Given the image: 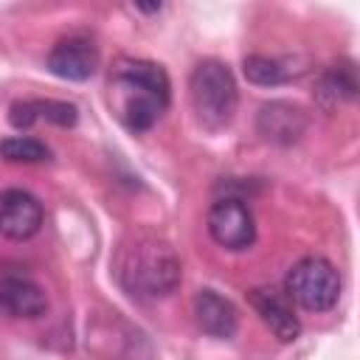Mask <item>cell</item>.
<instances>
[{
    "label": "cell",
    "instance_id": "9a60e30c",
    "mask_svg": "<svg viewBox=\"0 0 360 360\" xmlns=\"http://www.w3.org/2000/svg\"><path fill=\"white\" fill-rule=\"evenodd\" d=\"M0 158H6L11 163H42L51 158V149L37 138L14 135V138L0 141Z\"/></svg>",
    "mask_w": 360,
    "mask_h": 360
},
{
    "label": "cell",
    "instance_id": "8fae6325",
    "mask_svg": "<svg viewBox=\"0 0 360 360\" xmlns=\"http://www.w3.org/2000/svg\"><path fill=\"white\" fill-rule=\"evenodd\" d=\"M194 318L197 326L217 340H228L239 329V312L233 301L219 295L217 290H200L194 295Z\"/></svg>",
    "mask_w": 360,
    "mask_h": 360
},
{
    "label": "cell",
    "instance_id": "7a4b0ae2",
    "mask_svg": "<svg viewBox=\"0 0 360 360\" xmlns=\"http://www.w3.org/2000/svg\"><path fill=\"white\" fill-rule=\"evenodd\" d=\"M115 276L132 298L155 301L174 292L183 276V264L169 239L155 231H135L118 245Z\"/></svg>",
    "mask_w": 360,
    "mask_h": 360
},
{
    "label": "cell",
    "instance_id": "30bf717a",
    "mask_svg": "<svg viewBox=\"0 0 360 360\" xmlns=\"http://www.w3.org/2000/svg\"><path fill=\"white\" fill-rule=\"evenodd\" d=\"M250 307L256 309V315L262 318V323L281 343H290V340L298 338L301 321H298L295 309L290 307V298H284L281 292H276L270 287H256V290H250Z\"/></svg>",
    "mask_w": 360,
    "mask_h": 360
},
{
    "label": "cell",
    "instance_id": "5bb4252c",
    "mask_svg": "<svg viewBox=\"0 0 360 360\" xmlns=\"http://www.w3.org/2000/svg\"><path fill=\"white\" fill-rule=\"evenodd\" d=\"M357 96V70L352 62H338L326 68L315 84V98L323 110H335L340 104L354 101Z\"/></svg>",
    "mask_w": 360,
    "mask_h": 360
},
{
    "label": "cell",
    "instance_id": "4fadbf2b",
    "mask_svg": "<svg viewBox=\"0 0 360 360\" xmlns=\"http://www.w3.org/2000/svg\"><path fill=\"white\" fill-rule=\"evenodd\" d=\"M248 82L253 84H262V87H276V84H287L298 76H304L309 70V65L298 56H262V53H253V56H245V65H242Z\"/></svg>",
    "mask_w": 360,
    "mask_h": 360
},
{
    "label": "cell",
    "instance_id": "7c38bea8",
    "mask_svg": "<svg viewBox=\"0 0 360 360\" xmlns=\"http://www.w3.org/2000/svg\"><path fill=\"white\" fill-rule=\"evenodd\" d=\"M8 121L14 129H28L37 121H48L56 127H73L79 121V110L76 104L59 101V98H25L8 107Z\"/></svg>",
    "mask_w": 360,
    "mask_h": 360
},
{
    "label": "cell",
    "instance_id": "6da1fadb",
    "mask_svg": "<svg viewBox=\"0 0 360 360\" xmlns=\"http://www.w3.org/2000/svg\"><path fill=\"white\" fill-rule=\"evenodd\" d=\"M110 107L129 132L152 129L169 110L172 84L163 65L149 59H118L110 70Z\"/></svg>",
    "mask_w": 360,
    "mask_h": 360
},
{
    "label": "cell",
    "instance_id": "8992f818",
    "mask_svg": "<svg viewBox=\"0 0 360 360\" xmlns=\"http://www.w3.org/2000/svg\"><path fill=\"white\" fill-rule=\"evenodd\" d=\"M45 222L42 202L22 188H6L0 194V233L14 242H25L39 233Z\"/></svg>",
    "mask_w": 360,
    "mask_h": 360
},
{
    "label": "cell",
    "instance_id": "9c48e42d",
    "mask_svg": "<svg viewBox=\"0 0 360 360\" xmlns=\"http://www.w3.org/2000/svg\"><path fill=\"white\" fill-rule=\"evenodd\" d=\"M0 312L11 318H28V321L42 318L48 312V295L34 278L3 273L0 276Z\"/></svg>",
    "mask_w": 360,
    "mask_h": 360
},
{
    "label": "cell",
    "instance_id": "3957f363",
    "mask_svg": "<svg viewBox=\"0 0 360 360\" xmlns=\"http://www.w3.org/2000/svg\"><path fill=\"white\" fill-rule=\"evenodd\" d=\"M188 98L197 124L205 132H222L239 104V87L233 70L219 59H202L188 76Z\"/></svg>",
    "mask_w": 360,
    "mask_h": 360
},
{
    "label": "cell",
    "instance_id": "5b68a950",
    "mask_svg": "<svg viewBox=\"0 0 360 360\" xmlns=\"http://www.w3.org/2000/svg\"><path fill=\"white\" fill-rule=\"evenodd\" d=\"M208 233L225 250H248L256 242L253 211L239 197H219L208 208Z\"/></svg>",
    "mask_w": 360,
    "mask_h": 360
},
{
    "label": "cell",
    "instance_id": "52a82bcc",
    "mask_svg": "<svg viewBox=\"0 0 360 360\" xmlns=\"http://www.w3.org/2000/svg\"><path fill=\"white\" fill-rule=\"evenodd\" d=\"M98 45L84 34L62 37L48 53V70L68 82H84L98 68Z\"/></svg>",
    "mask_w": 360,
    "mask_h": 360
},
{
    "label": "cell",
    "instance_id": "277c9868",
    "mask_svg": "<svg viewBox=\"0 0 360 360\" xmlns=\"http://www.w3.org/2000/svg\"><path fill=\"white\" fill-rule=\"evenodd\" d=\"M287 298L307 312H326L340 298V273L323 256H307L287 273Z\"/></svg>",
    "mask_w": 360,
    "mask_h": 360
},
{
    "label": "cell",
    "instance_id": "ba28073f",
    "mask_svg": "<svg viewBox=\"0 0 360 360\" xmlns=\"http://www.w3.org/2000/svg\"><path fill=\"white\" fill-rule=\"evenodd\" d=\"M307 112L290 101H267L256 112V132L276 146H290L307 132Z\"/></svg>",
    "mask_w": 360,
    "mask_h": 360
}]
</instances>
